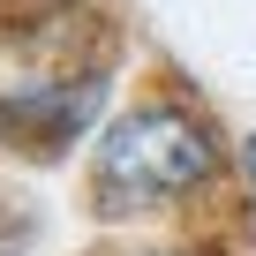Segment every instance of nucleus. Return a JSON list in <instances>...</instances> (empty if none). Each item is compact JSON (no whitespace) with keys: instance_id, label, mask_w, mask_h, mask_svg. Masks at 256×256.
Wrapping results in <instances>:
<instances>
[{"instance_id":"f257e3e1","label":"nucleus","mask_w":256,"mask_h":256,"mask_svg":"<svg viewBox=\"0 0 256 256\" xmlns=\"http://www.w3.org/2000/svg\"><path fill=\"white\" fill-rule=\"evenodd\" d=\"M218 174H226L218 128L181 98H136L90 144V204H98V218L174 211V204L204 196Z\"/></svg>"},{"instance_id":"f03ea898","label":"nucleus","mask_w":256,"mask_h":256,"mask_svg":"<svg viewBox=\"0 0 256 256\" xmlns=\"http://www.w3.org/2000/svg\"><path fill=\"white\" fill-rule=\"evenodd\" d=\"M98 113H106V68H68V76L16 83V90H0V151L60 158Z\"/></svg>"},{"instance_id":"7ed1b4c3","label":"nucleus","mask_w":256,"mask_h":256,"mask_svg":"<svg viewBox=\"0 0 256 256\" xmlns=\"http://www.w3.org/2000/svg\"><path fill=\"white\" fill-rule=\"evenodd\" d=\"M234 166H241V181H248V196H256V128L234 144Z\"/></svg>"},{"instance_id":"20e7f679","label":"nucleus","mask_w":256,"mask_h":256,"mask_svg":"<svg viewBox=\"0 0 256 256\" xmlns=\"http://www.w3.org/2000/svg\"><path fill=\"white\" fill-rule=\"evenodd\" d=\"M128 256H174V248H128Z\"/></svg>"}]
</instances>
